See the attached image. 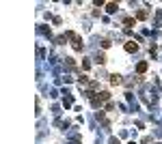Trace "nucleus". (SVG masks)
Masks as SVG:
<instances>
[{"label": "nucleus", "instance_id": "nucleus-6", "mask_svg": "<svg viewBox=\"0 0 162 144\" xmlns=\"http://www.w3.org/2000/svg\"><path fill=\"white\" fill-rule=\"evenodd\" d=\"M110 144H119V140H110Z\"/></svg>", "mask_w": 162, "mask_h": 144}, {"label": "nucleus", "instance_id": "nucleus-4", "mask_svg": "<svg viewBox=\"0 0 162 144\" xmlns=\"http://www.w3.org/2000/svg\"><path fill=\"white\" fill-rule=\"evenodd\" d=\"M123 24H125V26H134V19H132V17H125Z\"/></svg>", "mask_w": 162, "mask_h": 144}, {"label": "nucleus", "instance_id": "nucleus-3", "mask_svg": "<svg viewBox=\"0 0 162 144\" xmlns=\"http://www.w3.org/2000/svg\"><path fill=\"white\" fill-rule=\"evenodd\" d=\"M136 71H138V73H143V71H147V63H138Z\"/></svg>", "mask_w": 162, "mask_h": 144}, {"label": "nucleus", "instance_id": "nucleus-5", "mask_svg": "<svg viewBox=\"0 0 162 144\" xmlns=\"http://www.w3.org/2000/svg\"><path fill=\"white\" fill-rule=\"evenodd\" d=\"M110 82H113V84H119V82H121V77H119V75H113V80H110Z\"/></svg>", "mask_w": 162, "mask_h": 144}, {"label": "nucleus", "instance_id": "nucleus-1", "mask_svg": "<svg viewBox=\"0 0 162 144\" xmlns=\"http://www.w3.org/2000/svg\"><path fill=\"white\" fill-rule=\"evenodd\" d=\"M136 49H138V45H136V43H134V41H130V43H125V52H136Z\"/></svg>", "mask_w": 162, "mask_h": 144}, {"label": "nucleus", "instance_id": "nucleus-2", "mask_svg": "<svg viewBox=\"0 0 162 144\" xmlns=\"http://www.w3.org/2000/svg\"><path fill=\"white\" fill-rule=\"evenodd\" d=\"M106 11H108V13H115V11H117V4H115V2H108V4H106Z\"/></svg>", "mask_w": 162, "mask_h": 144}]
</instances>
